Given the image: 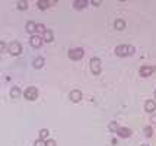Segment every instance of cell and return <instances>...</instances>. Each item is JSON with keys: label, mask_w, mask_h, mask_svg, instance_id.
<instances>
[{"label": "cell", "mask_w": 156, "mask_h": 146, "mask_svg": "<svg viewBox=\"0 0 156 146\" xmlns=\"http://www.w3.org/2000/svg\"><path fill=\"white\" fill-rule=\"evenodd\" d=\"M134 53V47L133 45H118L115 48V54L120 57H125V56H131Z\"/></svg>", "instance_id": "cell-1"}, {"label": "cell", "mask_w": 156, "mask_h": 146, "mask_svg": "<svg viewBox=\"0 0 156 146\" xmlns=\"http://www.w3.org/2000/svg\"><path fill=\"white\" fill-rule=\"evenodd\" d=\"M7 50H9V53H10L12 56H19V54L22 53V47H21V44L16 42V41L10 42L9 47H7Z\"/></svg>", "instance_id": "cell-2"}, {"label": "cell", "mask_w": 156, "mask_h": 146, "mask_svg": "<svg viewBox=\"0 0 156 146\" xmlns=\"http://www.w3.org/2000/svg\"><path fill=\"white\" fill-rule=\"evenodd\" d=\"M25 98L28 99V101H34V99H37V97H38V89L37 88H28L26 91H25Z\"/></svg>", "instance_id": "cell-3"}, {"label": "cell", "mask_w": 156, "mask_h": 146, "mask_svg": "<svg viewBox=\"0 0 156 146\" xmlns=\"http://www.w3.org/2000/svg\"><path fill=\"white\" fill-rule=\"evenodd\" d=\"M90 70L93 74H99L101 73V62L99 59H90Z\"/></svg>", "instance_id": "cell-4"}, {"label": "cell", "mask_w": 156, "mask_h": 146, "mask_svg": "<svg viewBox=\"0 0 156 146\" xmlns=\"http://www.w3.org/2000/svg\"><path fill=\"white\" fill-rule=\"evenodd\" d=\"M83 54H85V51L82 48H73V50L69 51V57L72 60H80L83 57Z\"/></svg>", "instance_id": "cell-5"}, {"label": "cell", "mask_w": 156, "mask_h": 146, "mask_svg": "<svg viewBox=\"0 0 156 146\" xmlns=\"http://www.w3.org/2000/svg\"><path fill=\"white\" fill-rule=\"evenodd\" d=\"M155 72V67L153 66H143L142 69H140V76H143V77H147V76H150L152 73Z\"/></svg>", "instance_id": "cell-6"}, {"label": "cell", "mask_w": 156, "mask_h": 146, "mask_svg": "<svg viewBox=\"0 0 156 146\" xmlns=\"http://www.w3.org/2000/svg\"><path fill=\"white\" fill-rule=\"evenodd\" d=\"M69 98H70L72 102H79V101L82 99V92L78 91V89H76V91H72L70 95H69Z\"/></svg>", "instance_id": "cell-7"}, {"label": "cell", "mask_w": 156, "mask_h": 146, "mask_svg": "<svg viewBox=\"0 0 156 146\" xmlns=\"http://www.w3.org/2000/svg\"><path fill=\"white\" fill-rule=\"evenodd\" d=\"M117 135H120L121 137H130V136H131V130L127 129V127H118Z\"/></svg>", "instance_id": "cell-8"}, {"label": "cell", "mask_w": 156, "mask_h": 146, "mask_svg": "<svg viewBox=\"0 0 156 146\" xmlns=\"http://www.w3.org/2000/svg\"><path fill=\"white\" fill-rule=\"evenodd\" d=\"M29 41H31V45H32V47H34V48H39V47H41V45H42V41H41V38H39V36H31V39H29Z\"/></svg>", "instance_id": "cell-9"}, {"label": "cell", "mask_w": 156, "mask_h": 146, "mask_svg": "<svg viewBox=\"0 0 156 146\" xmlns=\"http://www.w3.org/2000/svg\"><path fill=\"white\" fill-rule=\"evenodd\" d=\"M145 110L147 111V112H153L156 110V102L155 101H146V104H145Z\"/></svg>", "instance_id": "cell-10"}, {"label": "cell", "mask_w": 156, "mask_h": 146, "mask_svg": "<svg viewBox=\"0 0 156 146\" xmlns=\"http://www.w3.org/2000/svg\"><path fill=\"white\" fill-rule=\"evenodd\" d=\"M114 28H115L117 31H123V29L125 28V22H124L123 19H117V21L114 22Z\"/></svg>", "instance_id": "cell-11"}, {"label": "cell", "mask_w": 156, "mask_h": 146, "mask_svg": "<svg viewBox=\"0 0 156 146\" xmlns=\"http://www.w3.org/2000/svg\"><path fill=\"white\" fill-rule=\"evenodd\" d=\"M54 3H56V1H44V0H39L38 6H39V9H42V10H44V9H47L50 4H54Z\"/></svg>", "instance_id": "cell-12"}, {"label": "cell", "mask_w": 156, "mask_h": 146, "mask_svg": "<svg viewBox=\"0 0 156 146\" xmlns=\"http://www.w3.org/2000/svg\"><path fill=\"white\" fill-rule=\"evenodd\" d=\"M26 31H28L29 34H32L34 31H37V25H35L34 22H28V24H26Z\"/></svg>", "instance_id": "cell-13"}, {"label": "cell", "mask_w": 156, "mask_h": 146, "mask_svg": "<svg viewBox=\"0 0 156 146\" xmlns=\"http://www.w3.org/2000/svg\"><path fill=\"white\" fill-rule=\"evenodd\" d=\"M86 4H88L86 0H76V1H75V7H76V9H83Z\"/></svg>", "instance_id": "cell-14"}, {"label": "cell", "mask_w": 156, "mask_h": 146, "mask_svg": "<svg viewBox=\"0 0 156 146\" xmlns=\"http://www.w3.org/2000/svg\"><path fill=\"white\" fill-rule=\"evenodd\" d=\"M42 64H44V59H42V57H38V59L34 60V67H35V69L42 67Z\"/></svg>", "instance_id": "cell-15"}, {"label": "cell", "mask_w": 156, "mask_h": 146, "mask_svg": "<svg viewBox=\"0 0 156 146\" xmlns=\"http://www.w3.org/2000/svg\"><path fill=\"white\" fill-rule=\"evenodd\" d=\"M19 95H21V89H19V88H12L10 97H12V98H18Z\"/></svg>", "instance_id": "cell-16"}, {"label": "cell", "mask_w": 156, "mask_h": 146, "mask_svg": "<svg viewBox=\"0 0 156 146\" xmlns=\"http://www.w3.org/2000/svg\"><path fill=\"white\" fill-rule=\"evenodd\" d=\"M44 39H45L47 42H50V41H53V32L47 29V31L44 32Z\"/></svg>", "instance_id": "cell-17"}, {"label": "cell", "mask_w": 156, "mask_h": 146, "mask_svg": "<svg viewBox=\"0 0 156 146\" xmlns=\"http://www.w3.org/2000/svg\"><path fill=\"white\" fill-rule=\"evenodd\" d=\"M47 136H48V130H47V129H42V130L39 132V137H41V140L47 139Z\"/></svg>", "instance_id": "cell-18"}, {"label": "cell", "mask_w": 156, "mask_h": 146, "mask_svg": "<svg viewBox=\"0 0 156 146\" xmlns=\"http://www.w3.org/2000/svg\"><path fill=\"white\" fill-rule=\"evenodd\" d=\"M145 135H146V137H152V136H153L152 127H146V129H145Z\"/></svg>", "instance_id": "cell-19"}, {"label": "cell", "mask_w": 156, "mask_h": 146, "mask_svg": "<svg viewBox=\"0 0 156 146\" xmlns=\"http://www.w3.org/2000/svg\"><path fill=\"white\" fill-rule=\"evenodd\" d=\"M18 7L19 9H28V1H18Z\"/></svg>", "instance_id": "cell-20"}, {"label": "cell", "mask_w": 156, "mask_h": 146, "mask_svg": "<svg viewBox=\"0 0 156 146\" xmlns=\"http://www.w3.org/2000/svg\"><path fill=\"white\" fill-rule=\"evenodd\" d=\"M37 31H38V32H42V34H44V32H45L47 29H45V26H44L42 24H38V25H37Z\"/></svg>", "instance_id": "cell-21"}, {"label": "cell", "mask_w": 156, "mask_h": 146, "mask_svg": "<svg viewBox=\"0 0 156 146\" xmlns=\"http://www.w3.org/2000/svg\"><path fill=\"white\" fill-rule=\"evenodd\" d=\"M34 146H47V143H45L44 140H41V139H39V140L35 142V145H34Z\"/></svg>", "instance_id": "cell-22"}, {"label": "cell", "mask_w": 156, "mask_h": 146, "mask_svg": "<svg viewBox=\"0 0 156 146\" xmlns=\"http://www.w3.org/2000/svg\"><path fill=\"white\" fill-rule=\"evenodd\" d=\"M110 129H111V130H114V132H117L118 126L115 124V123H111V124H110Z\"/></svg>", "instance_id": "cell-23"}, {"label": "cell", "mask_w": 156, "mask_h": 146, "mask_svg": "<svg viewBox=\"0 0 156 146\" xmlns=\"http://www.w3.org/2000/svg\"><path fill=\"white\" fill-rule=\"evenodd\" d=\"M47 146H57V145H56L54 140H48V142H47Z\"/></svg>", "instance_id": "cell-24"}, {"label": "cell", "mask_w": 156, "mask_h": 146, "mask_svg": "<svg viewBox=\"0 0 156 146\" xmlns=\"http://www.w3.org/2000/svg\"><path fill=\"white\" fill-rule=\"evenodd\" d=\"M0 48H1V50H4V48H6V44H4V42H1V44H0Z\"/></svg>", "instance_id": "cell-25"}, {"label": "cell", "mask_w": 156, "mask_h": 146, "mask_svg": "<svg viewBox=\"0 0 156 146\" xmlns=\"http://www.w3.org/2000/svg\"><path fill=\"white\" fill-rule=\"evenodd\" d=\"M150 121H152L153 124H156V115H153V117H152V120H150Z\"/></svg>", "instance_id": "cell-26"}, {"label": "cell", "mask_w": 156, "mask_h": 146, "mask_svg": "<svg viewBox=\"0 0 156 146\" xmlns=\"http://www.w3.org/2000/svg\"><path fill=\"white\" fill-rule=\"evenodd\" d=\"M155 97H156V92H155Z\"/></svg>", "instance_id": "cell-27"}, {"label": "cell", "mask_w": 156, "mask_h": 146, "mask_svg": "<svg viewBox=\"0 0 156 146\" xmlns=\"http://www.w3.org/2000/svg\"><path fill=\"white\" fill-rule=\"evenodd\" d=\"M143 146H147V145H143Z\"/></svg>", "instance_id": "cell-28"}]
</instances>
